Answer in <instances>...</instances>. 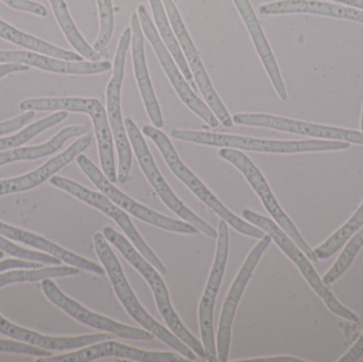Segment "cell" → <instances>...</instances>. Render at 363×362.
I'll return each instance as SVG.
<instances>
[{
	"instance_id": "cell-3",
	"label": "cell",
	"mask_w": 363,
	"mask_h": 362,
	"mask_svg": "<svg viewBox=\"0 0 363 362\" xmlns=\"http://www.w3.org/2000/svg\"><path fill=\"white\" fill-rule=\"evenodd\" d=\"M172 136L184 142H196L206 146L222 148L239 149L264 153H301L313 151L343 150L351 147L350 142L341 140H298V142H281V140H260L247 136L230 135V134L211 133V132L189 131L174 129Z\"/></svg>"
},
{
	"instance_id": "cell-8",
	"label": "cell",
	"mask_w": 363,
	"mask_h": 362,
	"mask_svg": "<svg viewBox=\"0 0 363 362\" xmlns=\"http://www.w3.org/2000/svg\"><path fill=\"white\" fill-rule=\"evenodd\" d=\"M125 127L140 168L146 176L147 180L152 185L153 188L161 198L162 201L184 221L196 227L204 235L216 239L218 237V232L213 227H211L208 223L205 222L202 218L196 216L174 195V191L170 188L169 185L167 184L165 179L160 172L159 168L157 167V164H155L152 154L149 150L148 145H147L144 136L140 133L138 125L134 123L131 118H127L125 119Z\"/></svg>"
},
{
	"instance_id": "cell-7",
	"label": "cell",
	"mask_w": 363,
	"mask_h": 362,
	"mask_svg": "<svg viewBox=\"0 0 363 362\" xmlns=\"http://www.w3.org/2000/svg\"><path fill=\"white\" fill-rule=\"evenodd\" d=\"M242 217L245 220L249 221L255 227H259L271 236L272 240H274L275 244L281 248V250L298 266L305 280L308 282L315 293L323 300L330 312H334L336 316L341 317L345 320L352 321V322L359 321L357 315L345 307L330 293V289L318 276L313 266L309 263L308 257L294 244V240L277 225V222L250 210H243Z\"/></svg>"
},
{
	"instance_id": "cell-39",
	"label": "cell",
	"mask_w": 363,
	"mask_h": 362,
	"mask_svg": "<svg viewBox=\"0 0 363 362\" xmlns=\"http://www.w3.org/2000/svg\"><path fill=\"white\" fill-rule=\"evenodd\" d=\"M44 264L38 261H25V259H9L0 261V272L8 271L12 269H38Z\"/></svg>"
},
{
	"instance_id": "cell-36",
	"label": "cell",
	"mask_w": 363,
	"mask_h": 362,
	"mask_svg": "<svg viewBox=\"0 0 363 362\" xmlns=\"http://www.w3.org/2000/svg\"><path fill=\"white\" fill-rule=\"evenodd\" d=\"M0 352L18 353V354L31 355L35 357L52 356L51 351L36 348L16 340L14 341V340L0 339Z\"/></svg>"
},
{
	"instance_id": "cell-38",
	"label": "cell",
	"mask_w": 363,
	"mask_h": 362,
	"mask_svg": "<svg viewBox=\"0 0 363 362\" xmlns=\"http://www.w3.org/2000/svg\"><path fill=\"white\" fill-rule=\"evenodd\" d=\"M34 116H35L34 111H27L23 114L14 117V118L10 119V120L0 123V136L18 131L21 128L25 127L31 119H33Z\"/></svg>"
},
{
	"instance_id": "cell-33",
	"label": "cell",
	"mask_w": 363,
	"mask_h": 362,
	"mask_svg": "<svg viewBox=\"0 0 363 362\" xmlns=\"http://www.w3.org/2000/svg\"><path fill=\"white\" fill-rule=\"evenodd\" d=\"M363 247V225L350 238L349 242L345 246V250L341 253L339 259H337L335 265L330 268V271L324 276L323 283L325 285H330L336 282L353 264L356 255Z\"/></svg>"
},
{
	"instance_id": "cell-9",
	"label": "cell",
	"mask_w": 363,
	"mask_h": 362,
	"mask_svg": "<svg viewBox=\"0 0 363 362\" xmlns=\"http://www.w3.org/2000/svg\"><path fill=\"white\" fill-rule=\"evenodd\" d=\"M219 155L222 159L233 164L245 176L252 188L262 200L264 208L268 210L269 214L272 216L277 225L294 240V244L305 253L308 259L313 263H318L319 259L315 255V251L311 250V247L305 242L291 219L284 212L283 208L275 199V196L273 195L266 179L262 176L260 170L256 167L255 164L245 153L237 150V149L222 148L219 151Z\"/></svg>"
},
{
	"instance_id": "cell-11",
	"label": "cell",
	"mask_w": 363,
	"mask_h": 362,
	"mask_svg": "<svg viewBox=\"0 0 363 362\" xmlns=\"http://www.w3.org/2000/svg\"><path fill=\"white\" fill-rule=\"evenodd\" d=\"M50 183L53 186L66 191L74 196L77 199L85 202L89 205L101 210L106 216L115 221L121 229L125 232V235L131 239L138 252L157 270L163 274H167V268L160 261L159 257L155 254L152 250L149 248L148 244L143 239L140 234L138 233L136 227L132 223L131 219L128 216L127 213L114 203L112 200L108 199L104 193H96L86 187L82 186L79 183L63 176H53L50 178Z\"/></svg>"
},
{
	"instance_id": "cell-16",
	"label": "cell",
	"mask_w": 363,
	"mask_h": 362,
	"mask_svg": "<svg viewBox=\"0 0 363 362\" xmlns=\"http://www.w3.org/2000/svg\"><path fill=\"white\" fill-rule=\"evenodd\" d=\"M42 288L45 295L51 303L61 308L62 310L69 315L70 317L87 327L99 331L108 332L114 334L116 337L125 338V339L142 340V341H150L155 339V335L146 329H135V327H128L121 324L116 321L111 320L101 315L95 314L91 310L85 308L84 306L79 304L78 302L64 295L59 287L57 286L51 278H45L42 281Z\"/></svg>"
},
{
	"instance_id": "cell-45",
	"label": "cell",
	"mask_w": 363,
	"mask_h": 362,
	"mask_svg": "<svg viewBox=\"0 0 363 362\" xmlns=\"http://www.w3.org/2000/svg\"><path fill=\"white\" fill-rule=\"evenodd\" d=\"M362 130L363 132V108H362Z\"/></svg>"
},
{
	"instance_id": "cell-23",
	"label": "cell",
	"mask_w": 363,
	"mask_h": 362,
	"mask_svg": "<svg viewBox=\"0 0 363 362\" xmlns=\"http://www.w3.org/2000/svg\"><path fill=\"white\" fill-rule=\"evenodd\" d=\"M233 2L236 6L247 31H249L256 51H257L258 55H259L260 60L264 64V69L267 70V74L270 78L275 91L283 101H286L288 99V93L285 83H284L283 77H281L272 49H271L268 40L264 35V30L260 26L259 21L256 16L255 11H254L251 2H250V0H233Z\"/></svg>"
},
{
	"instance_id": "cell-22",
	"label": "cell",
	"mask_w": 363,
	"mask_h": 362,
	"mask_svg": "<svg viewBox=\"0 0 363 362\" xmlns=\"http://www.w3.org/2000/svg\"><path fill=\"white\" fill-rule=\"evenodd\" d=\"M131 30L132 57H133L134 72H135L138 89L151 123L155 128L160 129L164 125L163 115L151 83L150 76H149L146 57H145L144 32H143L138 13L132 14Z\"/></svg>"
},
{
	"instance_id": "cell-30",
	"label": "cell",
	"mask_w": 363,
	"mask_h": 362,
	"mask_svg": "<svg viewBox=\"0 0 363 362\" xmlns=\"http://www.w3.org/2000/svg\"><path fill=\"white\" fill-rule=\"evenodd\" d=\"M80 273L79 268L61 266V267L38 268V269H12L0 272V288L14 283L40 282L45 278H65Z\"/></svg>"
},
{
	"instance_id": "cell-43",
	"label": "cell",
	"mask_w": 363,
	"mask_h": 362,
	"mask_svg": "<svg viewBox=\"0 0 363 362\" xmlns=\"http://www.w3.org/2000/svg\"><path fill=\"white\" fill-rule=\"evenodd\" d=\"M332 1L345 4L351 6V8L359 9V10L363 11V0H332Z\"/></svg>"
},
{
	"instance_id": "cell-31",
	"label": "cell",
	"mask_w": 363,
	"mask_h": 362,
	"mask_svg": "<svg viewBox=\"0 0 363 362\" xmlns=\"http://www.w3.org/2000/svg\"><path fill=\"white\" fill-rule=\"evenodd\" d=\"M67 116L68 112L66 111H57L55 114L49 115V116L32 123L29 127L25 128L15 135L0 138V151L16 148V147H21V145H25L26 142H29L42 132L59 125L60 123L65 120Z\"/></svg>"
},
{
	"instance_id": "cell-20",
	"label": "cell",
	"mask_w": 363,
	"mask_h": 362,
	"mask_svg": "<svg viewBox=\"0 0 363 362\" xmlns=\"http://www.w3.org/2000/svg\"><path fill=\"white\" fill-rule=\"evenodd\" d=\"M0 63L33 66L45 72L63 74H96L112 68L110 61L72 62L40 55L34 51L0 50Z\"/></svg>"
},
{
	"instance_id": "cell-41",
	"label": "cell",
	"mask_w": 363,
	"mask_h": 362,
	"mask_svg": "<svg viewBox=\"0 0 363 362\" xmlns=\"http://www.w3.org/2000/svg\"><path fill=\"white\" fill-rule=\"evenodd\" d=\"M27 70H29V66L21 65V64H0V78L13 74V72H27Z\"/></svg>"
},
{
	"instance_id": "cell-28",
	"label": "cell",
	"mask_w": 363,
	"mask_h": 362,
	"mask_svg": "<svg viewBox=\"0 0 363 362\" xmlns=\"http://www.w3.org/2000/svg\"><path fill=\"white\" fill-rule=\"evenodd\" d=\"M51 9L60 28L69 44L78 51L79 55L91 62H99L101 55L84 40L70 16L65 0H49Z\"/></svg>"
},
{
	"instance_id": "cell-15",
	"label": "cell",
	"mask_w": 363,
	"mask_h": 362,
	"mask_svg": "<svg viewBox=\"0 0 363 362\" xmlns=\"http://www.w3.org/2000/svg\"><path fill=\"white\" fill-rule=\"evenodd\" d=\"M270 235H264L260 242L254 247L253 250L247 255L245 264L241 267L240 271L237 274L228 297L224 302L220 316L219 329L217 335V355L218 361L226 362L228 361V352H230V336H232L233 321L238 307L239 301L245 293L247 283L251 280L252 274L255 270L256 266L259 263L262 254L271 244Z\"/></svg>"
},
{
	"instance_id": "cell-32",
	"label": "cell",
	"mask_w": 363,
	"mask_h": 362,
	"mask_svg": "<svg viewBox=\"0 0 363 362\" xmlns=\"http://www.w3.org/2000/svg\"><path fill=\"white\" fill-rule=\"evenodd\" d=\"M363 225V202L352 218L341 227L336 233L333 234L328 240L315 250V255L319 259H330L339 249L342 248L350 238Z\"/></svg>"
},
{
	"instance_id": "cell-14",
	"label": "cell",
	"mask_w": 363,
	"mask_h": 362,
	"mask_svg": "<svg viewBox=\"0 0 363 362\" xmlns=\"http://www.w3.org/2000/svg\"><path fill=\"white\" fill-rule=\"evenodd\" d=\"M165 6L166 13H167L168 18L172 23V29L176 34L177 40L180 44L182 51H183L184 57L187 61L188 66L191 70L192 77L198 84L201 94L204 97L207 106H209L213 114L217 117L218 120L226 128H230L233 125V118L230 117V113L224 106L223 102L220 99L218 94L213 89V83L205 70L204 65L201 61L200 55L184 25L183 19H182L180 12L177 8L174 0H162Z\"/></svg>"
},
{
	"instance_id": "cell-21",
	"label": "cell",
	"mask_w": 363,
	"mask_h": 362,
	"mask_svg": "<svg viewBox=\"0 0 363 362\" xmlns=\"http://www.w3.org/2000/svg\"><path fill=\"white\" fill-rule=\"evenodd\" d=\"M0 334L11 339L18 340L23 344L49 351L74 350V349L85 348L98 342L113 340L116 337L114 334L111 333L78 336V337H49V336L42 335V334L13 324L2 316H0Z\"/></svg>"
},
{
	"instance_id": "cell-10",
	"label": "cell",
	"mask_w": 363,
	"mask_h": 362,
	"mask_svg": "<svg viewBox=\"0 0 363 362\" xmlns=\"http://www.w3.org/2000/svg\"><path fill=\"white\" fill-rule=\"evenodd\" d=\"M77 163H78L79 167L82 169V171L86 174L87 178L94 183V185L104 195H106L108 199L112 200L119 208H123L127 213H130L132 216L136 217V218L140 219V220L149 223V225L160 227V229L166 230V231L180 234H190V235H198L200 233L199 230L192 227L189 223L174 220L169 217L159 214V213L150 210L147 206L134 201L129 196L125 195L123 191H119L117 187H115L114 184L106 178L104 171H101L85 155H78Z\"/></svg>"
},
{
	"instance_id": "cell-12",
	"label": "cell",
	"mask_w": 363,
	"mask_h": 362,
	"mask_svg": "<svg viewBox=\"0 0 363 362\" xmlns=\"http://www.w3.org/2000/svg\"><path fill=\"white\" fill-rule=\"evenodd\" d=\"M138 14L140 17L143 32L150 42L153 50L157 53V57H159L160 63H161L164 72L167 74L168 79H169L172 86L178 93L182 101L196 116L202 118L209 127L217 128L219 125V120L213 114V111L209 108V106L194 93V91L190 89L189 85L186 82L185 79L182 76L180 69H179L176 61L172 57V53L168 50L165 43L163 42L159 31L155 28V23L151 21L146 6L140 4L138 8Z\"/></svg>"
},
{
	"instance_id": "cell-2",
	"label": "cell",
	"mask_w": 363,
	"mask_h": 362,
	"mask_svg": "<svg viewBox=\"0 0 363 362\" xmlns=\"http://www.w3.org/2000/svg\"><path fill=\"white\" fill-rule=\"evenodd\" d=\"M104 235L106 239L121 253V255L144 276L145 280L150 285L151 290H152L155 302H157V308H159L160 312H161L162 317H163L170 331L181 341L187 344L199 357L206 359V354H205L202 344L184 327L180 318L177 315L176 310L172 307L167 286H166L163 278L160 276L159 271L130 244L127 238L123 237L112 227H106L104 230Z\"/></svg>"
},
{
	"instance_id": "cell-17",
	"label": "cell",
	"mask_w": 363,
	"mask_h": 362,
	"mask_svg": "<svg viewBox=\"0 0 363 362\" xmlns=\"http://www.w3.org/2000/svg\"><path fill=\"white\" fill-rule=\"evenodd\" d=\"M233 123L236 125H250V127L269 128V129L279 130V131L298 134V135L313 136V137L363 145V132L315 125V123L294 120V119L273 116V115L235 114L233 116Z\"/></svg>"
},
{
	"instance_id": "cell-44",
	"label": "cell",
	"mask_w": 363,
	"mask_h": 362,
	"mask_svg": "<svg viewBox=\"0 0 363 362\" xmlns=\"http://www.w3.org/2000/svg\"><path fill=\"white\" fill-rule=\"evenodd\" d=\"M4 252H2V251H0V259H4Z\"/></svg>"
},
{
	"instance_id": "cell-24",
	"label": "cell",
	"mask_w": 363,
	"mask_h": 362,
	"mask_svg": "<svg viewBox=\"0 0 363 362\" xmlns=\"http://www.w3.org/2000/svg\"><path fill=\"white\" fill-rule=\"evenodd\" d=\"M260 14H315L334 18L347 19L357 21L363 25V11L359 9L343 6L330 2L318 0H281L262 4L259 8Z\"/></svg>"
},
{
	"instance_id": "cell-6",
	"label": "cell",
	"mask_w": 363,
	"mask_h": 362,
	"mask_svg": "<svg viewBox=\"0 0 363 362\" xmlns=\"http://www.w3.org/2000/svg\"><path fill=\"white\" fill-rule=\"evenodd\" d=\"M132 40L131 28H127L119 40L114 61V72L106 89V114L113 138L118 152V176L117 181L127 182L132 167L131 142L121 115V89L125 78L127 52Z\"/></svg>"
},
{
	"instance_id": "cell-34",
	"label": "cell",
	"mask_w": 363,
	"mask_h": 362,
	"mask_svg": "<svg viewBox=\"0 0 363 362\" xmlns=\"http://www.w3.org/2000/svg\"><path fill=\"white\" fill-rule=\"evenodd\" d=\"M97 4L99 10L100 30L93 48L99 52L108 46L112 38L114 31V9L112 0H97Z\"/></svg>"
},
{
	"instance_id": "cell-19",
	"label": "cell",
	"mask_w": 363,
	"mask_h": 362,
	"mask_svg": "<svg viewBox=\"0 0 363 362\" xmlns=\"http://www.w3.org/2000/svg\"><path fill=\"white\" fill-rule=\"evenodd\" d=\"M93 138V133L89 131L85 135L81 136L65 151L49 159L38 169L23 174V176H17V178L0 181V196L30 191V189L40 186L47 180H50L51 176H55L68 164L72 163L74 159L78 157V155L82 154L91 146Z\"/></svg>"
},
{
	"instance_id": "cell-26",
	"label": "cell",
	"mask_w": 363,
	"mask_h": 362,
	"mask_svg": "<svg viewBox=\"0 0 363 362\" xmlns=\"http://www.w3.org/2000/svg\"><path fill=\"white\" fill-rule=\"evenodd\" d=\"M89 132V128L85 125H70L62 129L59 133L55 134L50 140L44 144L32 147H16L0 151V167L14 162L31 161L55 154L67 140L85 135Z\"/></svg>"
},
{
	"instance_id": "cell-27",
	"label": "cell",
	"mask_w": 363,
	"mask_h": 362,
	"mask_svg": "<svg viewBox=\"0 0 363 362\" xmlns=\"http://www.w3.org/2000/svg\"><path fill=\"white\" fill-rule=\"evenodd\" d=\"M0 38L13 44L18 45L23 48L29 49L34 52L42 53V55H48V57H55V59L65 60V61L83 62L84 57L79 53L72 52V51L65 50L55 46L46 40H40L31 34L26 33L16 29L13 26L9 25L6 21L0 19Z\"/></svg>"
},
{
	"instance_id": "cell-42",
	"label": "cell",
	"mask_w": 363,
	"mask_h": 362,
	"mask_svg": "<svg viewBox=\"0 0 363 362\" xmlns=\"http://www.w3.org/2000/svg\"><path fill=\"white\" fill-rule=\"evenodd\" d=\"M245 362H304L302 359L294 358V357L279 356L270 357V358H257L250 359V361H243Z\"/></svg>"
},
{
	"instance_id": "cell-40",
	"label": "cell",
	"mask_w": 363,
	"mask_h": 362,
	"mask_svg": "<svg viewBox=\"0 0 363 362\" xmlns=\"http://www.w3.org/2000/svg\"><path fill=\"white\" fill-rule=\"evenodd\" d=\"M363 355V334L362 337L359 338L357 342L354 344L353 348L347 353V354L343 355L339 361L340 362H355L357 361L358 359L360 358Z\"/></svg>"
},
{
	"instance_id": "cell-25",
	"label": "cell",
	"mask_w": 363,
	"mask_h": 362,
	"mask_svg": "<svg viewBox=\"0 0 363 362\" xmlns=\"http://www.w3.org/2000/svg\"><path fill=\"white\" fill-rule=\"evenodd\" d=\"M0 235L8 239L14 240V242H21V244H27L29 247L38 249L40 252L47 253V254L52 255L57 257L60 261L68 264V265L74 266L79 269L86 270V271L93 272V273L104 274L106 270L94 263L89 261L84 257L79 256L57 244H53L50 240L42 237V236L36 235L31 232L25 231V230L18 229V227H13V225H6V223L0 221Z\"/></svg>"
},
{
	"instance_id": "cell-37",
	"label": "cell",
	"mask_w": 363,
	"mask_h": 362,
	"mask_svg": "<svg viewBox=\"0 0 363 362\" xmlns=\"http://www.w3.org/2000/svg\"><path fill=\"white\" fill-rule=\"evenodd\" d=\"M1 1L14 10L31 13L40 17H46L48 15V11L43 4L32 0H1Z\"/></svg>"
},
{
	"instance_id": "cell-29",
	"label": "cell",
	"mask_w": 363,
	"mask_h": 362,
	"mask_svg": "<svg viewBox=\"0 0 363 362\" xmlns=\"http://www.w3.org/2000/svg\"><path fill=\"white\" fill-rule=\"evenodd\" d=\"M149 2H150L153 16H155V23H157V31H159L162 40L165 43L169 52L172 53V57H174L177 65L182 70L183 76L187 80H191V70H190L189 66H188L180 44H179L178 40H177L176 34H174V29H172L169 18H168L163 1L162 0H149Z\"/></svg>"
},
{
	"instance_id": "cell-35",
	"label": "cell",
	"mask_w": 363,
	"mask_h": 362,
	"mask_svg": "<svg viewBox=\"0 0 363 362\" xmlns=\"http://www.w3.org/2000/svg\"><path fill=\"white\" fill-rule=\"evenodd\" d=\"M0 251L15 257V259H25V261H38L42 264H57L61 263L59 259L47 254V253L36 252V251L27 250L11 242L8 238L0 235Z\"/></svg>"
},
{
	"instance_id": "cell-1",
	"label": "cell",
	"mask_w": 363,
	"mask_h": 362,
	"mask_svg": "<svg viewBox=\"0 0 363 362\" xmlns=\"http://www.w3.org/2000/svg\"><path fill=\"white\" fill-rule=\"evenodd\" d=\"M94 244H95L96 253L104 264V269L110 278L115 293L131 318H133L138 324L142 325L146 331L150 332L155 337L159 338L162 342L180 353L182 356L185 357L188 361H196V353L187 344L181 341L172 331H168L163 325L155 321L143 307L128 283L123 268L104 235L96 233L94 235Z\"/></svg>"
},
{
	"instance_id": "cell-4",
	"label": "cell",
	"mask_w": 363,
	"mask_h": 362,
	"mask_svg": "<svg viewBox=\"0 0 363 362\" xmlns=\"http://www.w3.org/2000/svg\"><path fill=\"white\" fill-rule=\"evenodd\" d=\"M143 133L148 136L157 145L172 174L181 182H183L205 205L208 206L213 213H216L222 220L225 221L228 225L234 227V230L243 235L260 238V239L266 235V232L255 225H250V222L241 220L238 216L233 214L217 199V197L203 184L202 181L181 161L174 145L161 130L155 127H150V125H145L143 128Z\"/></svg>"
},
{
	"instance_id": "cell-18",
	"label": "cell",
	"mask_w": 363,
	"mask_h": 362,
	"mask_svg": "<svg viewBox=\"0 0 363 362\" xmlns=\"http://www.w3.org/2000/svg\"><path fill=\"white\" fill-rule=\"evenodd\" d=\"M104 357H118L138 362H185V357L169 352H147L119 344L114 340L98 342L86 349L60 356L40 357L36 362H89Z\"/></svg>"
},
{
	"instance_id": "cell-5",
	"label": "cell",
	"mask_w": 363,
	"mask_h": 362,
	"mask_svg": "<svg viewBox=\"0 0 363 362\" xmlns=\"http://www.w3.org/2000/svg\"><path fill=\"white\" fill-rule=\"evenodd\" d=\"M19 110L23 112L66 111V112L85 113L89 115L93 121L96 136H97L102 171L111 182H117L113 134L108 123V114L99 100L84 99V98H36V99L23 100L19 103Z\"/></svg>"
},
{
	"instance_id": "cell-13",
	"label": "cell",
	"mask_w": 363,
	"mask_h": 362,
	"mask_svg": "<svg viewBox=\"0 0 363 362\" xmlns=\"http://www.w3.org/2000/svg\"><path fill=\"white\" fill-rule=\"evenodd\" d=\"M228 250H230V232L225 221H220L218 225L217 250L215 261L209 274L206 288L199 306V322H200L201 337L203 348L206 354V361H218L217 349H216L215 332H213V308L216 299L219 293L220 285L225 272L228 263Z\"/></svg>"
}]
</instances>
